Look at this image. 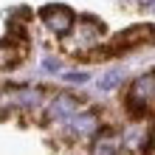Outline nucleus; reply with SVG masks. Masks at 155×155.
<instances>
[{
    "mask_svg": "<svg viewBox=\"0 0 155 155\" xmlns=\"http://www.w3.org/2000/svg\"><path fill=\"white\" fill-rule=\"evenodd\" d=\"M152 90H155V74L141 76L133 85L130 96H127V110H130L133 118H141L152 110Z\"/></svg>",
    "mask_w": 155,
    "mask_h": 155,
    "instance_id": "1",
    "label": "nucleus"
},
{
    "mask_svg": "<svg viewBox=\"0 0 155 155\" xmlns=\"http://www.w3.org/2000/svg\"><path fill=\"white\" fill-rule=\"evenodd\" d=\"M40 17H42V23L48 25L54 34H68L71 28H74V20H76V14L71 12L68 6H62V3L42 6L40 8Z\"/></svg>",
    "mask_w": 155,
    "mask_h": 155,
    "instance_id": "2",
    "label": "nucleus"
},
{
    "mask_svg": "<svg viewBox=\"0 0 155 155\" xmlns=\"http://www.w3.org/2000/svg\"><path fill=\"white\" fill-rule=\"evenodd\" d=\"M152 40V28L150 25H133V28H127L121 34H116V40H113V54L118 51H127V48H135V45H144V42H150Z\"/></svg>",
    "mask_w": 155,
    "mask_h": 155,
    "instance_id": "3",
    "label": "nucleus"
},
{
    "mask_svg": "<svg viewBox=\"0 0 155 155\" xmlns=\"http://www.w3.org/2000/svg\"><path fill=\"white\" fill-rule=\"evenodd\" d=\"M28 57V48H25L23 42H17L14 37H8V40H3L0 42V71L3 68H17L20 62Z\"/></svg>",
    "mask_w": 155,
    "mask_h": 155,
    "instance_id": "4",
    "label": "nucleus"
},
{
    "mask_svg": "<svg viewBox=\"0 0 155 155\" xmlns=\"http://www.w3.org/2000/svg\"><path fill=\"white\" fill-rule=\"evenodd\" d=\"M71 130L76 135H96L99 133V116L96 113H74L71 116Z\"/></svg>",
    "mask_w": 155,
    "mask_h": 155,
    "instance_id": "5",
    "label": "nucleus"
},
{
    "mask_svg": "<svg viewBox=\"0 0 155 155\" xmlns=\"http://www.w3.org/2000/svg\"><path fill=\"white\" fill-rule=\"evenodd\" d=\"M51 113L57 116V118L74 116V113H76V99H71V96H57V99H54V104H51Z\"/></svg>",
    "mask_w": 155,
    "mask_h": 155,
    "instance_id": "6",
    "label": "nucleus"
},
{
    "mask_svg": "<svg viewBox=\"0 0 155 155\" xmlns=\"http://www.w3.org/2000/svg\"><path fill=\"white\" fill-rule=\"evenodd\" d=\"M121 71H107L104 76H99V90H116L121 85Z\"/></svg>",
    "mask_w": 155,
    "mask_h": 155,
    "instance_id": "7",
    "label": "nucleus"
},
{
    "mask_svg": "<svg viewBox=\"0 0 155 155\" xmlns=\"http://www.w3.org/2000/svg\"><path fill=\"white\" fill-rule=\"evenodd\" d=\"M93 155H116V144L113 141H99L93 147Z\"/></svg>",
    "mask_w": 155,
    "mask_h": 155,
    "instance_id": "8",
    "label": "nucleus"
},
{
    "mask_svg": "<svg viewBox=\"0 0 155 155\" xmlns=\"http://www.w3.org/2000/svg\"><path fill=\"white\" fill-rule=\"evenodd\" d=\"M65 79L68 82H87V74H82V71L79 74H65Z\"/></svg>",
    "mask_w": 155,
    "mask_h": 155,
    "instance_id": "9",
    "label": "nucleus"
},
{
    "mask_svg": "<svg viewBox=\"0 0 155 155\" xmlns=\"http://www.w3.org/2000/svg\"><path fill=\"white\" fill-rule=\"evenodd\" d=\"M45 68H48V71H57L59 62H57V59H45Z\"/></svg>",
    "mask_w": 155,
    "mask_h": 155,
    "instance_id": "10",
    "label": "nucleus"
},
{
    "mask_svg": "<svg viewBox=\"0 0 155 155\" xmlns=\"http://www.w3.org/2000/svg\"><path fill=\"white\" fill-rule=\"evenodd\" d=\"M133 3H138V6H152V0H133Z\"/></svg>",
    "mask_w": 155,
    "mask_h": 155,
    "instance_id": "11",
    "label": "nucleus"
}]
</instances>
